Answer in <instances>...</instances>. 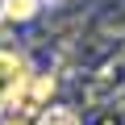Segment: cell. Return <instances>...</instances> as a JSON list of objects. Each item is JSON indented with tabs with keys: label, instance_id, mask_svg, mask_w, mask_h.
<instances>
[{
	"label": "cell",
	"instance_id": "cell-5",
	"mask_svg": "<svg viewBox=\"0 0 125 125\" xmlns=\"http://www.w3.org/2000/svg\"><path fill=\"white\" fill-rule=\"evenodd\" d=\"M0 125H33V121H25V117H17V113H13V117H4Z\"/></svg>",
	"mask_w": 125,
	"mask_h": 125
},
{
	"label": "cell",
	"instance_id": "cell-2",
	"mask_svg": "<svg viewBox=\"0 0 125 125\" xmlns=\"http://www.w3.org/2000/svg\"><path fill=\"white\" fill-rule=\"evenodd\" d=\"M25 79H29L25 54L0 46V108H13V100H17V92L25 88Z\"/></svg>",
	"mask_w": 125,
	"mask_h": 125
},
{
	"label": "cell",
	"instance_id": "cell-3",
	"mask_svg": "<svg viewBox=\"0 0 125 125\" xmlns=\"http://www.w3.org/2000/svg\"><path fill=\"white\" fill-rule=\"evenodd\" d=\"M0 9H4V17H9V21H29V17L42 9V0H4Z\"/></svg>",
	"mask_w": 125,
	"mask_h": 125
},
{
	"label": "cell",
	"instance_id": "cell-4",
	"mask_svg": "<svg viewBox=\"0 0 125 125\" xmlns=\"http://www.w3.org/2000/svg\"><path fill=\"white\" fill-rule=\"evenodd\" d=\"M33 125H79V117H75L71 108H46Z\"/></svg>",
	"mask_w": 125,
	"mask_h": 125
},
{
	"label": "cell",
	"instance_id": "cell-6",
	"mask_svg": "<svg viewBox=\"0 0 125 125\" xmlns=\"http://www.w3.org/2000/svg\"><path fill=\"white\" fill-rule=\"evenodd\" d=\"M0 4H4V0H0Z\"/></svg>",
	"mask_w": 125,
	"mask_h": 125
},
{
	"label": "cell",
	"instance_id": "cell-1",
	"mask_svg": "<svg viewBox=\"0 0 125 125\" xmlns=\"http://www.w3.org/2000/svg\"><path fill=\"white\" fill-rule=\"evenodd\" d=\"M50 96H54V75H46V71H29V79H25V88L17 92L13 108H17V117L38 121V117L50 108Z\"/></svg>",
	"mask_w": 125,
	"mask_h": 125
}]
</instances>
